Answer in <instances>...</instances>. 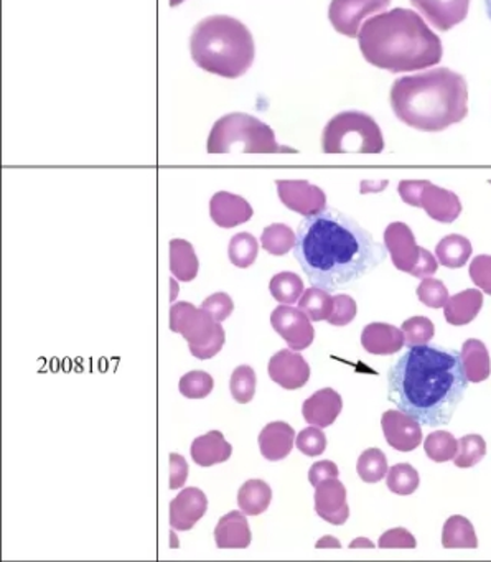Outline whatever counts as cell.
Listing matches in <instances>:
<instances>
[{
	"mask_svg": "<svg viewBox=\"0 0 491 562\" xmlns=\"http://www.w3.org/2000/svg\"><path fill=\"white\" fill-rule=\"evenodd\" d=\"M359 50L372 67L391 74L431 68L442 60V42L409 9L369 18L358 34Z\"/></svg>",
	"mask_w": 491,
	"mask_h": 562,
	"instance_id": "obj_3",
	"label": "cell"
},
{
	"mask_svg": "<svg viewBox=\"0 0 491 562\" xmlns=\"http://www.w3.org/2000/svg\"><path fill=\"white\" fill-rule=\"evenodd\" d=\"M391 108L401 123L440 133L467 117V81L450 68L399 78L391 88Z\"/></svg>",
	"mask_w": 491,
	"mask_h": 562,
	"instance_id": "obj_4",
	"label": "cell"
},
{
	"mask_svg": "<svg viewBox=\"0 0 491 562\" xmlns=\"http://www.w3.org/2000/svg\"><path fill=\"white\" fill-rule=\"evenodd\" d=\"M356 302L349 295L339 294L333 297V311L328 317V324L335 327L348 325L356 317Z\"/></svg>",
	"mask_w": 491,
	"mask_h": 562,
	"instance_id": "obj_44",
	"label": "cell"
},
{
	"mask_svg": "<svg viewBox=\"0 0 491 562\" xmlns=\"http://www.w3.org/2000/svg\"><path fill=\"white\" fill-rule=\"evenodd\" d=\"M339 470L336 467V463H333L332 460H322V462L313 463L310 467L309 480L313 486L320 485L323 480L326 479H338Z\"/></svg>",
	"mask_w": 491,
	"mask_h": 562,
	"instance_id": "obj_48",
	"label": "cell"
},
{
	"mask_svg": "<svg viewBox=\"0 0 491 562\" xmlns=\"http://www.w3.org/2000/svg\"><path fill=\"white\" fill-rule=\"evenodd\" d=\"M487 12H488V18H490V21H491V0H487Z\"/></svg>",
	"mask_w": 491,
	"mask_h": 562,
	"instance_id": "obj_54",
	"label": "cell"
},
{
	"mask_svg": "<svg viewBox=\"0 0 491 562\" xmlns=\"http://www.w3.org/2000/svg\"><path fill=\"white\" fill-rule=\"evenodd\" d=\"M411 4L435 29L447 32L467 19L470 0H411Z\"/></svg>",
	"mask_w": 491,
	"mask_h": 562,
	"instance_id": "obj_17",
	"label": "cell"
},
{
	"mask_svg": "<svg viewBox=\"0 0 491 562\" xmlns=\"http://www.w3.org/2000/svg\"><path fill=\"white\" fill-rule=\"evenodd\" d=\"M389 4L391 0H332L328 19L338 34L355 38L365 21L388 9Z\"/></svg>",
	"mask_w": 491,
	"mask_h": 562,
	"instance_id": "obj_10",
	"label": "cell"
},
{
	"mask_svg": "<svg viewBox=\"0 0 491 562\" xmlns=\"http://www.w3.org/2000/svg\"><path fill=\"white\" fill-rule=\"evenodd\" d=\"M214 541L220 549H244L250 544V529L243 512H231L217 521Z\"/></svg>",
	"mask_w": 491,
	"mask_h": 562,
	"instance_id": "obj_23",
	"label": "cell"
},
{
	"mask_svg": "<svg viewBox=\"0 0 491 562\" xmlns=\"http://www.w3.org/2000/svg\"><path fill=\"white\" fill-rule=\"evenodd\" d=\"M467 386L460 353L454 350L419 345L389 368L388 400L422 426H447Z\"/></svg>",
	"mask_w": 491,
	"mask_h": 562,
	"instance_id": "obj_2",
	"label": "cell"
},
{
	"mask_svg": "<svg viewBox=\"0 0 491 562\" xmlns=\"http://www.w3.org/2000/svg\"><path fill=\"white\" fill-rule=\"evenodd\" d=\"M470 278L475 285L491 295V256H477L471 261Z\"/></svg>",
	"mask_w": 491,
	"mask_h": 562,
	"instance_id": "obj_46",
	"label": "cell"
},
{
	"mask_svg": "<svg viewBox=\"0 0 491 562\" xmlns=\"http://www.w3.org/2000/svg\"><path fill=\"white\" fill-rule=\"evenodd\" d=\"M269 376L283 390H299L310 378V367L295 350H280L270 358Z\"/></svg>",
	"mask_w": 491,
	"mask_h": 562,
	"instance_id": "obj_15",
	"label": "cell"
},
{
	"mask_svg": "<svg viewBox=\"0 0 491 562\" xmlns=\"http://www.w3.org/2000/svg\"><path fill=\"white\" fill-rule=\"evenodd\" d=\"M280 200L287 209L303 216L316 215L326 206V196L319 187L310 186L305 180H279L277 182Z\"/></svg>",
	"mask_w": 491,
	"mask_h": 562,
	"instance_id": "obj_13",
	"label": "cell"
},
{
	"mask_svg": "<svg viewBox=\"0 0 491 562\" xmlns=\"http://www.w3.org/2000/svg\"><path fill=\"white\" fill-rule=\"evenodd\" d=\"M272 490L264 480H247L237 493V505L247 516H257L269 508Z\"/></svg>",
	"mask_w": 491,
	"mask_h": 562,
	"instance_id": "obj_27",
	"label": "cell"
},
{
	"mask_svg": "<svg viewBox=\"0 0 491 562\" xmlns=\"http://www.w3.org/2000/svg\"><path fill=\"white\" fill-rule=\"evenodd\" d=\"M342 409V396L333 387H323L303 403L302 414L306 423L323 429L335 423Z\"/></svg>",
	"mask_w": 491,
	"mask_h": 562,
	"instance_id": "obj_19",
	"label": "cell"
},
{
	"mask_svg": "<svg viewBox=\"0 0 491 562\" xmlns=\"http://www.w3.org/2000/svg\"><path fill=\"white\" fill-rule=\"evenodd\" d=\"M295 446L306 457L322 456L326 449V437L322 427L312 426L300 430L295 439Z\"/></svg>",
	"mask_w": 491,
	"mask_h": 562,
	"instance_id": "obj_42",
	"label": "cell"
},
{
	"mask_svg": "<svg viewBox=\"0 0 491 562\" xmlns=\"http://www.w3.org/2000/svg\"><path fill=\"white\" fill-rule=\"evenodd\" d=\"M419 473L409 463H398L388 470V488L395 495L408 496L417 490Z\"/></svg>",
	"mask_w": 491,
	"mask_h": 562,
	"instance_id": "obj_37",
	"label": "cell"
},
{
	"mask_svg": "<svg viewBox=\"0 0 491 562\" xmlns=\"http://www.w3.org/2000/svg\"><path fill=\"white\" fill-rule=\"evenodd\" d=\"M191 58L201 70L236 80L243 77L256 57L249 29L227 15L203 19L190 37Z\"/></svg>",
	"mask_w": 491,
	"mask_h": 562,
	"instance_id": "obj_5",
	"label": "cell"
},
{
	"mask_svg": "<svg viewBox=\"0 0 491 562\" xmlns=\"http://www.w3.org/2000/svg\"><path fill=\"white\" fill-rule=\"evenodd\" d=\"M299 308L309 315L310 321H328L333 311V297L325 289L313 285L300 295Z\"/></svg>",
	"mask_w": 491,
	"mask_h": 562,
	"instance_id": "obj_31",
	"label": "cell"
},
{
	"mask_svg": "<svg viewBox=\"0 0 491 562\" xmlns=\"http://www.w3.org/2000/svg\"><path fill=\"white\" fill-rule=\"evenodd\" d=\"M207 495L200 488H185L170 502V526L178 531L193 528L207 513Z\"/></svg>",
	"mask_w": 491,
	"mask_h": 562,
	"instance_id": "obj_18",
	"label": "cell"
},
{
	"mask_svg": "<svg viewBox=\"0 0 491 562\" xmlns=\"http://www.w3.org/2000/svg\"><path fill=\"white\" fill-rule=\"evenodd\" d=\"M188 463L180 453H170V488H181L188 479Z\"/></svg>",
	"mask_w": 491,
	"mask_h": 562,
	"instance_id": "obj_49",
	"label": "cell"
},
{
	"mask_svg": "<svg viewBox=\"0 0 491 562\" xmlns=\"http://www.w3.org/2000/svg\"><path fill=\"white\" fill-rule=\"evenodd\" d=\"M361 345L371 355H394L404 347V334L394 325L375 322L362 330Z\"/></svg>",
	"mask_w": 491,
	"mask_h": 562,
	"instance_id": "obj_21",
	"label": "cell"
},
{
	"mask_svg": "<svg viewBox=\"0 0 491 562\" xmlns=\"http://www.w3.org/2000/svg\"><path fill=\"white\" fill-rule=\"evenodd\" d=\"M269 291L280 304L292 305L303 294V281L293 272H279L270 279Z\"/></svg>",
	"mask_w": 491,
	"mask_h": 562,
	"instance_id": "obj_33",
	"label": "cell"
},
{
	"mask_svg": "<svg viewBox=\"0 0 491 562\" xmlns=\"http://www.w3.org/2000/svg\"><path fill=\"white\" fill-rule=\"evenodd\" d=\"M170 330L180 334L188 341L191 355L200 360H210L220 353L226 340L220 322L190 302H177L171 305Z\"/></svg>",
	"mask_w": 491,
	"mask_h": 562,
	"instance_id": "obj_8",
	"label": "cell"
},
{
	"mask_svg": "<svg viewBox=\"0 0 491 562\" xmlns=\"http://www.w3.org/2000/svg\"><path fill=\"white\" fill-rule=\"evenodd\" d=\"M315 512L330 525L346 522L349 516L346 488L338 479H326L315 486Z\"/></svg>",
	"mask_w": 491,
	"mask_h": 562,
	"instance_id": "obj_16",
	"label": "cell"
},
{
	"mask_svg": "<svg viewBox=\"0 0 491 562\" xmlns=\"http://www.w3.org/2000/svg\"><path fill=\"white\" fill-rule=\"evenodd\" d=\"M257 246L256 238L249 233H237L231 238L230 248H227V255H230L231 262L237 268H249L257 258Z\"/></svg>",
	"mask_w": 491,
	"mask_h": 562,
	"instance_id": "obj_36",
	"label": "cell"
},
{
	"mask_svg": "<svg viewBox=\"0 0 491 562\" xmlns=\"http://www.w3.org/2000/svg\"><path fill=\"white\" fill-rule=\"evenodd\" d=\"M211 218L221 228H234L253 216V209L246 200L233 193L220 192L211 199Z\"/></svg>",
	"mask_w": 491,
	"mask_h": 562,
	"instance_id": "obj_20",
	"label": "cell"
},
{
	"mask_svg": "<svg viewBox=\"0 0 491 562\" xmlns=\"http://www.w3.org/2000/svg\"><path fill=\"white\" fill-rule=\"evenodd\" d=\"M417 297L431 308H440L447 304L448 291L438 279L425 278L417 288Z\"/></svg>",
	"mask_w": 491,
	"mask_h": 562,
	"instance_id": "obj_43",
	"label": "cell"
},
{
	"mask_svg": "<svg viewBox=\"0 0 491 562\" xmlns=\"http://www.w3.org/2000/svg\"><path fill=\"white\" fill-rule=\"evenodd\" d=\"M471 243L465 236H445L435 248V258L445 268L458 269L470 259Z\"/></svg>",
	"mask_w": 491,
	"mask_h": 562,
	"instance_id": "obj_30",
	"label": "cell"
},
{
	"mask_svg": "<svg viewBox=\"0 0 491 562\" xmlns=\"http://www.w3.org/2000/svg\"><path fill=\"white\" fill-rule=\"evenodd\" d=\"M325 154H381L384 139L376 121L359 111L336 114L323 130Z\"/></svg>",
	"mask_w": 491,
	"mask_h": 562,
	"instance_id": "obj_7",
	"label": "cell"
},
{
	"mask_svg": "<svg viewBox=\"0 0 491 562\" xmlns=\"http://www.w3.org/2000/svg\"><path fill=\"white\" fill-rule=\"evenodd\" d=\"M295 238L297 235L292 228L282 225V223H274V225L264 229L263 236H260V245L269 255L282 256L293 249Z\"/></svg>",
	"mask_w": 491,
	"mask_h": 562,
	"instance_id": "obj_32",
	"label": "cell"
},
{
	"mask_svg": "<svg viewBox=\"0 0 491 562\" xmlns=\"http://www.w3.org/2000/svg\"><path fill=\"white\" fill-rule=\"evenodd\" d=\"M460 357L468 383H481V381L490 378V353H488L483 341L475 340V338L465 341Z\"/></svg>",
	"mask_w": 491,
	"mask_h": 562,
	"instance_id": "obj_26",
	"label": "cell"
},
{
	"mask_svg": "<svg viewBox=\"0 0 491 562\" xmlns=\"http://www.w3.org/2000/svg\"><path fill=\"white\" fill-rule=\"evenodd\" d=\"M190 452L194 463L201 467H211L226 462L233 453V447L224 439L220 430H210L193 440Z\"/></svg>",
	"mask_w": 491,
	"mask_h": 562,
	"instance_id": "obj_24",
	"label": "cell"
},
{
	"mask_svg": "<svg viewBox=\"0 0 491 562\" xmlns=\"http://www.w3.org/2000/svg\"><path fill=\"white\" fill-rule=\"evenodd\" d=\"M379 548H408L414 549L417 546L414 536L404 528H394L386 531L384 535L379 538Z\"/></svg>",
	"mask_w": 491,
	"mask_h": 562,
	"instance_id": "obj_47",
	"label": "cell"
},
{
	"mask_svg": "<svg viewBox=\"0 0 491 562\" xmlns=\"http://www.w3.org/2000/svg\"><path fill=\"white\" fill-rule=\"evenodd\" d=\"M326 546H335V548H339V541H336L332 536H325L322 541L316 542V548H326Z\"/></svg>",
	"mask_w": 491,
	"mask_h": 562,
	"instance_id": "obj_51",
	"label": "cell"
},
{
	"mask_svg": "<svg viewBox=\"0 0 491 562\" xmlns=\"http://www.w3.org/2000/svg\"><path fill=\"white\" fill-rule=\"evenodd\" d=\"M231 394L241 404H247L256 393V373L247 364H241L231 374Z\"/></svg>",
	"mask_w": 491,
	"mask_h": 562,
	"instance_id": "obj_39",
	"label": "cell"
},
{
	"mask_svg": "<svg viewBox=\"0 0 491 562\" xmlns=\"http://www.w3.org/2000/svg\"><path fill=\"white\" fill-rule=\"evenodd\" d=\"M270 324H272L274 330L286 340L290 350H305L312 345L313 337H315L309 315L292 305L282 304L274 308Z\"/></svg>",
	"mask_w": 491,
	"mask_h": 562,
	"instance_id": "obj_11",
	"label": "cell"
},
{
	"mask_svg": "<svg viewBox=\"0 0 491 562\" xmlns=\"http://www.w3.org/2000/svg\"><path fill=\"white\" fill-rule=\"evenodd\" d=\"M197 255L193 246L185 239H171L170 241V271L178 281H193L198 274Z\"/></svg>",
	"mask_w": 491,
	"mask_h": 562,
	"instance_id": "obj_28",
	"label": "cell"
},
{
	"mask_svg": "<svg viewBox=\"0 0 491 562\" xmlns=\"http://www.w3.org/2000/svg\"><path fill=\"white\" fill-rule=\"evenodd\" d=\"M382 432L392 449L411 452L422 442L421 424L402 411H386L381 417Z\"/></svg>",
	"mask_w": 491,
	"mask_h": 562,
	"instance_id": "obj_14",
	"label": "cell"
},
{
	"mask_svg": "<svg viewBox=\"0 0 491 562\" xmlns=\"http://www.w3.org/2000/svg\"><path fill=\"white\" fill-rule=\"evenodd\" d=\"M483 307V294L478 289H467L460 294L448 297L444 305L445 321L455 327L468 325L475 321L478 312Z\"/></svg>",
	"mask_w": 491,
	"mask_h": 562,
	"instance_id": "obj_25",
	"label": "cell"
},
{
	"mask_svg": "<svg viewBox=\"0 0 491 562\" xmlns=\"http://www.w3.org/2000/svg\"><path fill=\"white\" fill-rule=\"evenodd\" d=\"M487 453V443L481 436L477 434H470V436L461 437L458 440L457 456H455V465L460 469H470V467L477 465Z\"/></svg>",
	"mask_w": 491,
	"mask_h": 562,
	"instance_id": "obj_38",
	"label": "cell"
},
{
	"mask_svg": "<svg viewBox=\"0 0 491 562\" xmlns=\"http://www.w3.org/2000/svg\"><path fill=\"white\" fill-rule=\"evenodd\" d=\"M181 2H183V0H170V8H177Z\"/></svg>",
	"mask_w": 491,
	"mask_h": 562,
	"instance_id": "obj_53",
	"label": "cell"
},
{
	"mask_svg": "<svg viewBox=\"0 0 491 562\" xmlns=\"http://www.w3.org/2000/svg\"><path fill=\"white\" fill-rule=\"evenodd\" d=\"M208 153L295 154L297 150L279 146L274 131L257 117L233 113L214 124L208 137Z\"/></svg>",
	"mask_w": 491,
	"mask_h": 562,
	"instance_id": "obj_6",
	"label": "cell"
},
{
	"mask_svg": "<svg viewBox=\"0 0 491 562\" xmlns=\"http://www.w3.org/2000/svg\"><path fill=\"white\" fill-rule=\"evenodd\" d=\"M442 546L447 549L477 548L478 539L473 525L465 516H450L445 521L444 531H442Z\"/></svg>",
	"mask_w": 491,
	"mask_h": 562,
	"instance_id": "obj_29",
	"label": "cell"
},
{
	"mask_svg": "<svg viewBox=\"0 0 491 562\" xmlns=\"http://www.w3.org/2000/svg\"><path fill=\"white\" fill-rule=\"evenodd\" d=\"M349 548H375V544H372L369 539L361 538V539H355V541L349 544Z\"/></svg>",
	"mask_w": 491,
	"mask_h": 562,
	"instance_id": "obj_52",
	"label": "cell"
},
{
	"mask_svg": "<svg viewBox=\"0 0 491 562\" xmlns=\"http://www.w3.org/2000/svg\"><path fill=\"white\" fill-rule=\"evenodd\" d=\"M295 235L293 255L310 284L328 292L358 281L386 256V246L336 210L305 216Z\"/></svg>",
	"mask_w": 491,
	"mask_h": 562,
	"instance_id": "obj_1",
	"label": "cell"
},
{
	"mask_svg": "<svg viewBox=\"0 0 491 562\" xmlns=\"http://www.w3.org/2000/svg\"><path fill=\"white\" fill-rule=\"evenodd\" d=\"M437 258H434L432 252L427 251V249L422 248L421 261H419V265L415 266V269L412 271L411 276H414V278L419 279L431 278L432 274L437 272Z\"/></svg>",
	"mask_w": 491,
	"mask_h": 562,
	"instance_id": "obj_50",
	"label": "cell"
},
{
	"mask_svg": "<svg viewBox=\"0 0 491 562\" xmlns=\"http://www.w3.org/2000/svg\"><path fill=\"white\" fill-rule=\"evenodd\" d=\"M384 246L391 255L392 265L399 271L412 274L415 266L421 261L422 248H419L415 243L411 228L405 223H391L384 232Z\"/></svg>",
	"mask_w": 491,
	"mask_h": 562,
	"instance_id": "obj_12",
	"label": "cell"
},
{
	"mask_svg": "<svg viewBox=\"0 0 491 562\" xmlns=\"http://www.w3.org/2000/svg\"><path fill=\"white\" fill-rule=\"evenodd\" d=\"M424 449L434 462H448L457 456L458 440L447 430H435L425 439Z\"/></svg>",
	"mask_w": 491,
	"mask_h": 562,
	"instance_id": "obj_35",
	"label": "cell"
},
{
	"mask_svg": "<svg viewBox=\"0 0 491 562\" xmlns=\"http://www.w3.org/2000/svg\"><path fill=\"white\" fill-rule=\"evenodd\" d=\"M402 334H404V345L419 347V345H427L431 338H434L435 328L428 318L412 317L402 324Z\"/></svg>",
	"mask_w": 491,
	"mask_h": 562,
	"instance_id": "obj_41",
	"label": "cell"
},
{
	"mask_svg": "<svg viewBox=\"0 0 491 562\" xmlns=\"http://www.w3.org/2000/svg\"><path fill=\"white\" fill-rule=\"evenodd\" d=\"M398 192L402 202L424 209L435 222L454 223L460 216L461 203L458 196L427 180H402Z\"/></svg>",
	"mask_w": 491,
	"mask_h": 562,
	"instance_id": "obj_9",
	"label": "cell"
},
{
	"mask_svg": "<svg viewBox=\"0 0 491 562\" xmlns=\"http://www.w3.org/2000/svg\"><path fill=\"white\" fill-rule=\"evenodd\" d=\"M490 183H491V180H490Z\"/></svg>",
	"mask_w": 491,
	"mask_h": 562,
	"instance_id": "obj_55",
	"label": "cell"
},
{
	"mask_svg": "<svg viewBox=\"0 0 491 562\" xmlns=\"http://www.w3.org/2000/svg\"><path fill=\"white\" fill-rule=\"evenodd\" d=\"M388 470V459L379 449L365 450L356 463V472L366 483L381 482Z\"/></svg>",
	"mask_w": 491,
	"mask_h": 562,
	"instance_id": "obj_34",
	"label": "cell"
},
{
	"mask_svg": "<svg viewBox=\"0 0 491 562\" xmlns=\"http://www.w3.org/2000/svg\"><path fill=\"white\" fill-rule=\"evenodd\" d=\"M178 387H180V393L185 397L201 400V397H207L213 391L214 380L204 371H190V373L181 376Z\"/></svg>",
	"mask_w": 491,
	"mask_h": 562,
	"instance_id": "obj_40",
	"label": "cell"
},
{
	"mask_svg": "<svg viewBox=\"0 0 491 562\" xmlns=\"http://www.w3.org/2000/svg\"><path fill=\"white\" fill-rule=\"evenodd\" d=\"M201 308L207 311L208 314H211V317H213L214 321L223 322L233 314V299H231L230 295L224 294V292H216V294L204 299L203 304H201Z\"/></svg>",
	"mask_w": 491,
	"mask_h": 562,
	"instance_id": "obj_45",
	"label": "cell"
},
{
	"mask_svg": "<svg viewBox=\"0 0 491 562\" xmlns=\"http://www.w3.org/2000/svg\"><path fill=\"white\" fill-rule=\"evenodd\" d=\"M293 437L295 432L289 424L282 420L267 424L259 434V449L264 459L270 462L286 459L293 449Z\"/></svg>",
	"mask_w": 491,
	"mask_h": 562,
	"instance_id": "obj_22",
	"label": "cell"
}]
</instances>
